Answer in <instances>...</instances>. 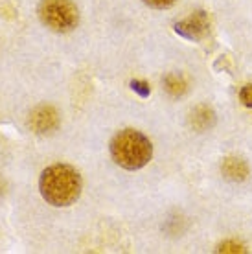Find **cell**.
<instances>
[{
  "mask_svg": "<svg viewBox=\"0 0 252 254\" xmlns=\"http://www.w3.org/2000/svg\"><path fill=\"white\" fill-rule=\"evenodd\" d=\"M41 195L52 206H70L81 195L83 181L76 168L68 164H54L41 173Z\"/></svg>",
  "mask_w": 252,
  "mask_h": 254,
  "instance_id": "obj_1",
  "label": "cell"
},
{
  "mask_svg": "<svg viewBox=\"0 0 252 254\" xmlns=\"http://www.w3.org/2000/svg\"><path fill=\"white\" fill-rule=\"evenodd\" d=\"M111 157L126 170H140L153 157L149 138L134 129H124L111 140Z\"/></svg>",
  "mask_w": 252,
  "mask_h": 254,
  "instance_id": "obj_2",
  "label": "cell"
},
{
  "mask_svg": "<svg viewBox=\"0 0 252 254\" xmlns=\"http://www.w3.org/2000/svg\"><path fill=\"white\" fill-rule=\"evenodd\" d=\"M39 19L46 28L57 33H68L79 22V13L72 0H41Z\"/></svg>",
  "mask_w": 252,
  "mask_h": 254,
  "instance_id": "obj_3",
  "label": "cell"
},
{
  "mask_svg": "<svg viewBox=\"0 0 252 254\" xmlns=\"http://www.w3.org/2000/svg\"><path fill=\"white\" fill-rule=\"evenodd\" d=\"M59 126V115L52 105H39L30 115V127L37 134H50Z\"/></svg>",
  "mask_w": 252,
  "mask_h": 254,
  "instance_id": "obj_4",
  "label": "cell"
},
{
  "mask_svg": "<svg viewBox=\"0 0 252 254\" xmlns=\"http://www.w3.org/2000/svg\"><path fill=\"white\" fill-rule=\"evenodd\" d=\"M208 28V19L204 11H195L193 15H189L188 19L183 20V22H177L175 30L179 33H183L184 37L188 39H199L202 33L206 32Z\"/></svg>",
  "mask_w": 252,
  "mask_h": 254,
  "instance_id": "obj_5",
  "label": "cell"
},
{
  "mask_svg": "<svg viewBox=\"0 0 252 254\" xmlns=\"http://www.w3.org/2000/svg\"><path fill=\"white\" fill-rule=\"evenodd\" d=\"M221 172H223L225 179H228V181H232V183H241V181H245V177L249 175V166H247V162L243 159L228 157V159L223 160Z\"/></svg>",
  "mask_w": 252,
  "mask_h": 254,
  "instance_id": "obj_6",
  "label": "cell"
},
{
  "mask_svg": "<svg viewBox=\"0 0 252 254\" xmlns=\"http://www.w3.org/2000/svg\"><path fill=\"white\" fill-rule=\"evenodd\" d=\"M214 122H215L214 111L210 107H206V105L195 107L193 113H191V116H189V124H191V127L197 129V131H206V129H210V127L214 126Z\"/></svg>",
  "mask_w": 252,
  "mask_h": 254,
  "instance_id": "obj_7",
  "label": "cell"
},
{
  "mask_svg": "<svg viewBox=\"0 0 252 254\" xmlns=\"http://www.w3.org/2000/svg\"><path fill=\"white\" fill-rule=\"evenodd\" d=\"M164 87L171 96H181L186 90V81L179 74H168L164 77Z\"/></svg>",
  "mask_w": 252,
  "mask_h": 254,
  "instance_id": "obj_8",
  "label": "cell"
},
{
  "mask_svg": "<svg viewBox=\"0 0 252 254\" xmlns=\"http://www.w3.org/2000/svg\"><path fill=\"white\" fill-rule=\"evenodd\" d=\"M145 6L153 7V9H166V7H171L177 0H142Z\"/></svg>",
  "mask_w": 252,
  "mask_h": 254,
  "instance_id": "obj_9",
  "label": "cell"
},
{
  "mask_svg": "<svg viewBox=\"0 0 252 254\" xmlns=\"http://www.w3.org/2000/svg\"><path fill=\"white\" fill-rule=\"evenodd\" d=\"M240 100L245 103L247 107H252V83H249V85H245V87L241 89Z\"/></svg>",
  "mask_w": 252,
  "mask_h": 254,
  "instance_id": "obj_10",
  "label": "cell"
},
{
  "mask_svg": "<svg viewBox=\"0 0 252 254\" xmlns=\"http://www.w3.org/2000/svg\"><path fill=\"white\" fill-rule=\"evenodd\" d=\"M221 253H245V249L241 247V245H238V243H223L219 247Z\"/></svg>",
  "mask_w": 252,
  "mask_h": 254,
  "instance_id": "obj_11",
  "label": "cell"
}]
</instances>
